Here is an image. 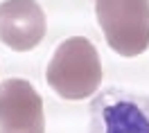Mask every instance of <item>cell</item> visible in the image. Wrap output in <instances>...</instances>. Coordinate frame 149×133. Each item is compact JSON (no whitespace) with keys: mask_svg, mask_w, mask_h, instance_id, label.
Returning <instances> with one entry per match:
<instances>
[{"mask_svg":"<svg viewBox=\"0 0 149 133\" xmlns=\"http://www.w3.org/2000/svg\"><path fill=\"white\" fill-rule=\"evenodd\" d=\"M45 79L63 99L91 97L102 84V63L95 45L84 36L65 38L47 63Z\"/></svg>","mask_w":149,"mask_h":133,"instance_id":"6da1fadb","label":"cell"},{"mask_svg":"<svg viewBox=\"0 0 149 133\" xmlns=\"http://www.w3.org/2000/svg\"><path fill=\"white\" fill-rule=\"evenodd\" d=\"M95 14L118 54L138 57L149 48V0H95Z\"/></svg>","mask_w":149,"mask_h":133,"instance_id":"7a4b0ae2","label":"cell"},{"mask_svg":"<svg viewBox=\"0 0 149 133\" xmlns=\"http://www.w3.org/2000/svg\"><path fill=\"white\" fill-rule=\"evenodd\" d=\"M0 133H45L43 99L25 79L0 84Z\"/></svg>","mask_w":149,"mask_h":133,"instance_id":"3957f363","label":"cell"},{"mask_svg":"<svg viewBox=\"0 0 149 133\" xmlns=\"http://www.w3.org/2000/svg\"><path fill=\"white\" fill-rule=\"evenodd\" d=\"M91 133H149V99L127 93L97 97Z\"/></svg>","mask_w":149,"mask_h":133,"instance_id":"277c9868","label":"cell"},{"mask_svg":"<svg viewBox=\"0 0 149 133\" xmlns=\"http://www.w3.org/2000/svg\"><path fill=\"white\" fill-rule=\"evenodd\" d=\"M45 36V14L36 0L0 2V41L11 50L36 48Z\"/></svg>","mask_w":149,"mask_h":133,"instance_id":"5b68a950","label":"cell"}]
</instances>
